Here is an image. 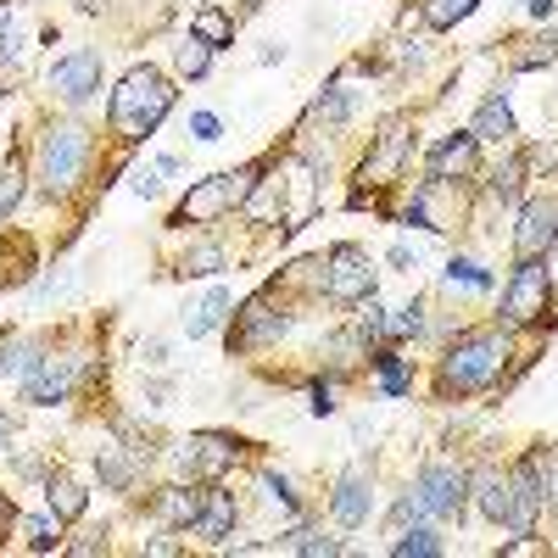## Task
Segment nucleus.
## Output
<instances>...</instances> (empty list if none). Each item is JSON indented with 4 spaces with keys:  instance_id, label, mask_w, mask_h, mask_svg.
Wrapping results in <instances>:
<instances>
[{
    "instance_id": "1",
    "label": "nucleus",
    "mask_w": 558,
    "mask_h": 558,
    "mask_svg": "<svg viewBox=\"0 0 558 558\" xmlns=\"http://www.w3.org/2000/svg\"><path fill=\"white\" fill-rule=\"evenodd\" d=\"M112 129L118 140H146L168 112H173V84L157 68H134L118 89H112Z\"/></svg>"
},
{
    "instance_id": "2",
    "label": "nucleus",
    "mask_w": 558,
    "mask_h": 558,
    "mask_svg": "<svg viewBox=\"0 0 558 558\" xmlns=\"http://www.w3.org/2000/svg\"><path fill=\"white\" fill-rule=\"evenodd\" d=\"M508 363V336L502 330H475L441 357V391H486L497 386Z\"/></svg>"
},
{
    "instance_id": "3",
    "label": "nucleus",
    "mask_w": 558,
    "mask_h": 558,
    "mask_svg": "<svg viewBox=\"0 0 558 558\" xmlns=\"http://www.w3.org/2000/svg\"><path fill=\"white\" fill-rule=\"evenodd\" d=\"M257 162L252 168H241V173H213V179H202L191 196L179 202V213H173V229H191V223H213V218H223L229 207H246V196L257 191Z\"/></svg>"
},
{
    "instance_id": "4",
    "label": "nucleus",
    "mask_w": 558,
    "mask_h": 558,
    "mask_svg": "<svg viewBox=\"0 0 558 558\" xmlns=\"http://www.w3.org/2000/svg\"><path fill=\"white\" fill-rule=\"evenodd\" d=\"M84 162H89V134H84L78 123H57L51 134L39 140V184H45L51 196L73 191L78 173H84Z\"/></svg>"
},
{
    "instance_id": "5",
    "label": "nucleus",
    "mask_w": 558,
    "mask_h": 558,
    "mask_svg": "<svg viewBox=\"0 0 558 558\" xmlns=\"http://www.w3.org/2000/svg\"><path fill=\"white\" fill-rule=\"evenodd\" d=\"M553 302V274L542 257H520L514 279L502 286V324H536Z\"/></svg>"
},
{
    "instance_id": "6",
    "label": "nucleus",
    "mask_w": 558,
    "mask_h": 558,
    "mask_svg": "<svg viewBox=\"0 0 558 558\" xmlns=\"http://www.w3.org/2000/svg\"><path fill=\"white\" fill-rule=\"evenodd\" d=\"M413 492H418V502H425V514L458 520V514H463V497H470V475L452 470V463H425Z\"/></svg>"
},
{
    "instance_id": "7",
    "label": "nucleus",
    "mask_w": 558,
    "mask_h": 558,
    "mask_svg": "<svg viewBox=\"0 0 558 558\" xmlns=\"http://www.w3.org/2000/svg\"><path fill=\"white\" fill-rule=\"evenodd\" d=\"M324 296H330V302L375 296V268H368V257L357 246H336L330 252V263H324Z\"/></svg>"
},
{
    "instance_id": "8",
    "label": "nucleus",
    "mask_w": 558,
    "mask_h": 558,
    "mask_svg": "<svg viewBox=\"0 0 558 558\" xmlns=\"http://www.w3.org/2000/svg\"><path fill=\"white\" fill-rule=\"evenodd\" d=\"M542 497H547V481H542V452H531V458H520V463H514V475H508V525H514L520 536H531Z\"/></svg>"
},
{
    "instance_id": "9",
    "label": "nucleus",
    "mask_w": 558,
    "mask_h": 558,
    "mask_svg": "<svg viewBox=\"0 0 558 558\" xmlns=\"http://www.w3.org/2000/svg\"><path fill=\"white\" fill-rule=\"evenodd\" d=\"M51 89L62 101H89L101 89V51H89V45H78V51H68V57H57L51 62Z\"/></svg>"
},
{
    "instance_id": "10",
    "label": "nucleus",
    "mask_w": 558,
    "mask_h": 558,
    "mask_svg": "<svg viewBox=\"0 0 558 558\" xmlns=\"http://www.w3.org/2000/svg\"><path fill=\"white\" fill-rule=\"evenodd\" d=\"M235 458H241V441L213 436V430H202V436L173 447V463L184 475H223V470H235Z\"/></svg>"
},
{
    "instance_id": "11",
    "label": "nucleus",
    "mask_w": 558,
    "mask_h": 558,
    "mask_svg": "<svg viewBox=\"0 0 558 558\" xmlns=\"http://www.w3.org/2000/svg\"><path fill=\"white\" fill-rule=\"evenodd\" d=\"M78 368H84V357H45L34 375L23 380V402H34V408H57V402H68V391H73V380H78Z\"/></svg>"
},
{
    "instance_id": "12",
    "label": "nucleus",
    "mask_w": 558,
    "mask_h": 558,
    "mask_svg": "<svg viewBox=\"0 0 558 558\" xmlns=\"http://www.w3.org/2000/svg\"><path fill=\"white\" fill-rule=\"evenodd\" d=\"M553 235H558V196H542L525 207V218L514 229V246H520V257H542L553 246Z\"/></svg>"
},
{
    "instance_id": "13",
    "label": "nucleus",
    "mask_w": 558,
    "mask_h": 558,
    "mask_svg": "<svg viewBox=\"0 0 558 558\" xmlns=\"http://www.w3.org/2000/svg\"><path fill=\"white\" fill-rule=\"evenodd\" d=\"M368 508H375V492H368V475L363 470H347L341 481H336V497H330V514L352 531V525H363L368 520Z\"/></svg>"
},
{
    "instance_id": "14",
    "label": "nucleus",
    "mask_w": 558,
    "mask_h": 558,
    "mask_svg": "<svg viewBox=\"0 0 558 558\" xmlns=\"http://www.w3.org/2000/svg\"><path fill=\"white\" fill-rule=\"evenodd\" d=\"M291 330V318L286 313H274L263 296H252L246 302V313H241V336H235V347H268V341H279Z\"/></svg>"
},
{
    "instance_id": "15",
    "label": "nucleus",
    "mask_w": 558,
    "mask_h": 558,
    "mask_svg": "<svg viewBox=\"0 0 558 558\" xmlns=\"http://www.w3.org/2000/svg\"><path fill=\"white\" fill-rule=\"evenodd\" d=\"M475 146H481V140H475L470 129H463V134H447L441 146L430 151L425 173H430V179H452V173H470V168H475Z\"/></svg>"
},
{
    "instance_id": "16",
    "label": "nucleus",
    "mask_w": 558,
    "mask_h": 558,
    "mask_svg": "<svg viewBox=\"0 0 558 558\" xmlns=\"http://www.w3.org/2000/svg\"><path fill=\"white\" fill-rule=\"evenodd\" d=\"M39 363H45V347H39V341H28V336H17V341L0 336V380H17V386H23Z\"/></svg>"
},
{
    "instance_id": "17",
    "label": "nucleus",
    "mask_w": 558,
    "mask_h": 558,
    "mask_svg": "<svg viewBox=\"0 0 558 558\" xmlns=\"http://www.w3.org/2000/svg\"><path fill=\"white\" fill-rule=\"evenodd\" d=\"M191 531L207 536V542H229V531H235V497H229V492H207Z\"/></svg>"
},
{
    "instance_id": "18",
    "label": "nucleus",
    "mask_w": 558,
    "mask_h": 558,
    "mask_svg": "<svg viewBox=\"0 0 558 558\" xmlns=\"http://www.w3.org/2000/svg\"><path fill=\"white\" fill-rule=\"evenodd\" d=\"M470 134H475V140H497V146H508V140H514V112H508V101H502V96H486L481 112H475V123H470Z\"/></svg>"
},
{
    "instance_id": "19",
    "label": "nucleus",
    "mask_w": 558,
    "mask_h": 558,
    "mask_svg": "<svg viewBox=\"0 0 558 558\" xmlns=\"http://www.w3.org/2000/svg\"><path fill=\"white\" fill-rule=\"evenodd\" d=\"M45 508H51L57 520H78L89 508V492L73 475H51V481H45Z\"/></svg>"
},
{
    "instance_id": "20",
    "label": "nucleus",
    "mask_w": 558,
    "mask_h": 558,
    "mask_svg": "<svg viewBox=\"0 0 558 558\" xmlns=\"http://www.w3.org/2000/svg\"><path fill=\"white\" fill-rule=\"evenodd\" d=\"M402 151H408V134H402V123H391V129H386V140H380V151L363 162V184H386V179H391V168L402 162Z\"/></svg>"
},
{
    "instance_id": "21",
    "label": "nucleus",
    "mask_w": 558,
    "mask_h": 558,
    "mask_svg": "<svg viewBox=\"0 0 558 558\" xmlns=\"http://www.w3.org/2000/svg\"><path fill=\"white\" fill-rule=\"evenodd\" d=\"M202 497H207V492H196V486H168V492L157 497V514H162L168 525H196Z\"/></svg>"
},
{
    "instance_id": "22",
    "label": "nucleus",
    "mask_w": 558,
    "mask_h": 558,
    "mask_svg": "<svg viewBox=\"0 0 558 558\" xmlns=\"http://www.w3.org/2000/svg\"><path fill=\"white\" fill-rule=\"evenodd\" d=\"M475 492H481V508H486V520H508V475L502 470H481V481H475Z\"/></svg>"
},
{
    "instance_id": "23",
    "label": "nucleus",
    "mask_w": 558,
    "mask_h": 558,
    "mask_svg": "<svg viewBox=\"0 0 558 558\" xmlns=\"http://www.w3.org/2000/svg\"><path fill=\"white\" fill-rule=\"evenodd\" d=\"M191 34H196V39H207L213 51H218V45H229V39H235V17H223L218 7H202V12L191 17Z\"/></svg>"
},
{
    "instance_id": "24",
    "label": "nucleus",
    "mask_w": 558,
    "mask_h": 558,
    "mask_svg": "<svg viewBox=\"0 0 558 558\" xmlns=\"http://www.w3.org/2000/svg\"><path fill=\"white\" fill-rule=\"evenodd\" d=\"M223 313H229V291L218 286V291H213V296H207L196 313H184V330H191V336H213L218 324H223Z\"/></svg>"
},
{
    "instance_id": "25",
    "label": "nucleus",
    "mask_w": 558,
    "mask_h": 558,
    "mask_svg": "<svg viewBox=\"0 0 558 558\" xmlns=\"http://www.w3.org/2000/svg\"><path fill=\"white\" fill-rule=\"evenodd\" d=\"M391 553H397V558H441V536H436L430 525H413V531H402V536L391 542Z\"/></svg>"
},
{
    "instance_id": "26",
    "label": "nucleus",
    "mask_w": 558,
    "mask_h": 558,
    "mask_svg": "<svg viewBox=\"0 0 558 558\" xmlns=\"http://www.w3.org/2000/svg\"><path fill=\"white\" fill-rule=\"evenodd\" d=\"M352 107H357L352 89H347V84H330V89H324V96L313 101V118H324V123H347Z\"/></svg>"
},
{
    "instance_id": "27",
    "label": "nucleus",
    "mask_w": 558,
    "mask_h": 558,
    "mask_svg": "<svg viewBox=\"0 0 558 558\" xmlns=\"http://www.w3.org/2000/svg\"><path fill=\"white\" fill-rule=\"evenodd\" d=\"M447 286H452V291H458V286H463V291H492V274H486L475 257H452V263H447Z\"/></svg>"
},
{
    "instance_id": "28",
    "label": "nucleus",
    "mask_w": 558,
    "mask_h": 558,
    "mask_svg": "<svg viewBox=\"0 0 558 558\" xmlns=\"http://www.w3.org/2000/svg\"><path fill=\"white\" fill-rule=\"evenodd\" d=\"M363 330H341V336H330V341H324V357H330V368H336V375H341V368H352L357 363V352H363Z\"/></svg>"
},
{
    "instance_id": "29",
    "label": "nucleus",
    "mask_w": 558,
    "mask_h": 558,
    "mask_svg": "<svg viewBox=\"0 0 558 558\" xmlns=\"http://www.w3.org/2000/svg\"><path fill=\"white\" fill-rule=\"evenodd\" d=\"M223 268V246L218 241H196L191 252L179 257V274H218Z\"/></svg>"
},
{
    "instance_id": "30",
    "label": "nucleus",
    "mask_w": 558,
    "mask_h": 558,
    "mask_svg": "<svg viewBox=\"0 0 558 558\" xmlns=\"http://www.w3.org/2000/svg\"><path fill=\"white\" fill-rule=\"evenodd\" d=\"M481 7V0H425V23L430 28H452V23H463Z\"/></svg>"
},
{
    "instance_id": "31",
    "label": "nucleus",
    "mask_w": 558,
    "mask_h": 558,
    "mask_svg": "<svg viewBox=\"0 0 558 558\" xmlns=\"http://www.w3.org/2000/svg\"><path fill=\"white\" fill-rule=\"evenodd\" d=\"M368 363H375V368H380V391H386V397H402V391L413 386V380H408V368H402V357H397V352H375V357H368Z\"/></svg>"
},
{
    "instance_id": "32",
    "label": "nucleus",
    "mask_w": 558,
    "mask_h": 558,
    "mask_svg": "<svg viewBox=\"0 0 558 558\" xmlns=\"http://www.w3.org/2000/svg\"><path fill=\"white\" fill-rule=\"evenodd\" d=\"M23 531H28V547H34V553H51L57 536H62V520H57V514H28Z\"/></svg>"
},
{
    "instance_id": "33",
    "label": "nucleus",
    "mask_w": 558,
    "mask_h": 558,
    "mask_svg": "<svg viewBox=\"0 0 558 558\" xmlns=\"http://www.w3.org/2000/svg\"><path fill=\"white\" fill-rule=\"evenodd\" d=\"M17 57H23V23L0 7V68H17Z\"/></svg>"
},
{
    "instance_id": "34",
    "label": "nucleus",
    "mask_w": 558,
    "mask_h": 558,
    "mask_svg": "<svg viewBox=\"0 0 558 558\" xmlns=\"http://www.w3.org/2000/svg\"><path fill=\"white\" fill-rule=\"evenodd\" d=\"M520 179H525V157H508V162L492 173V196H497V202H514V196H520Z\"/></svg>"
},
{
    "instance_id": "35",
    "label": "nucleus",
    "mask_w": 558,
    "mask_h": 558,
    "mask_svg": "<svg viewBox=\"0 0 558 558\" xmlns=\"http://www.w3.org/2000/svg\"><path fill=\"white\" fill-rule=\"evenodd\" d=\"M207 68H213V45L191 34V39H184V45H179V73H191V78H202Z\"/></svg>"
},
{
    "instance_id": "36",
    "label": "nucleus",
    "mask_w": 558,
    "mask_h": 558,
    "mask_svg": "<svg viewBox=\"0 0 558 558\" xmlns=\"http://www.w3.org/2000/svg\"><path fill=\"white\" fill-rule=\"evenodd\" d=\"M96 470H101V481H107L112 492H123V486L134 481V463L118 458V452H101V458H96Z\"/></svg>"
},
{
    "instance_id": "37",
    "label": "nucleus",
    "mask_w": 558,
    "mask_h": 558,
    "mask_svg": "<svg viewBox=\"0 0 558 558\" xmlns=\"http://www.w3.org/2000/svg\"><path fill=\"white\" fill-rule=\"evenodd\" d=\"M168 173H179V162H173V157H157L146 173H134V191H140V196H157Z\"/></svg>"
},
{
    "instance_id": "38",
    "label": "nucleus",
    "mask_w": 558,
    "mask_h": 558,
    "mask_svg": "<svg viewBox=\"0 0 558 558\" xmlns=\"http://www.w3.org/2000/svg\"><path fill=\"white\" fill-rule=\"evenodd\" d=\"M418 514H425V502H418V492L397 497V508H391V520H386V525H391V536H402V531H408V525H413Z\"/></svg>"
},
{
    "instance_id": "39",
    "label": "nucleus",
    "mask_w": 558,
    "mask_h": 558,
    "mask_svg": "<svg viewBox=\"0 0 558 558\" xmlns=\"http://www.w3.org/2000/svg\"><path fill=\"white\" fill-rule=\"evenodd\" d=\"M23 202V168L12 162L7 173H0V218H12V207Z\"/></svg>"
},
{
    "instance_id": "40",
    "label": "nucleus",
    "mask_w": 558,
    "mask_h": 558,
    "mask_svg": "<svg viewBox=\"0 0 558 558\" xmlns=\"http://www.w3.org/2000/svg\"><path fill=\"white\" fill-rule=\"evenodd\" d=\"M531 51H520L514 57V68H536V62H553L558 57V34H542V39H525Z\"/></svg>"
},
{
    "instance_id": "41",
    "label": "nucleus",
    "mask_w": 558,
    "mask_h": 558,
    "mask_svg": "<svg viewBox=\"0 0 558 558\" xmlns=\"http://www.w3.org/2000/svg\"><path fill=\"white\" fill-rule=\"evenodd\" d=\"M263 492H268L274 502H286V508H291V514H296V508H302V502H296V492H291V481H286V475H279V470H263Z\"/></svg>"
},
{
    "instance_id": "42",
    "label": "nucleus",
    "mask_w": 558,
    "mask_h": 558,
    "mask_svg": "<svg viewBox=\"0 0 558 558\" xmlns=\"http://www.w3.org/2000/svg\"><path fill=\"white\" fill-rule=\"evenodd\" d=\"M418 330H425V307H418V302L397 307V318H391V336H418Z\"/></svg>"
},
{
    "instance_id": "43",
    "label": "nucleus",
    "mask_w": 558,
    "mask_h": 558,
    "mask_svg": "<svg viewBox=\"0 0 558 558\" xmlns=\"http://www.w3.org/2000/svg\"><path fill=\"white\" fill-rule=\"evenodd\" d=\"M313 413H318V418H324V413H336V386H330V380H318V386H313Z\"/></svg>"
},
{
    "instance_id": "44",
    "label": "nucleus",
    "mask_w": 558,
    "mask_h": 558,
    "mask_svg": "<svg viewBox=\"0 0 558 558\" xmlns=\"http://www.w3.org/2000/svg\"><path fill=\"white\" fill-rule=\"evenodd\" d=\"M191 134H196V140H218V118H213V112H196V118H191Z\"/></svg>"
},
{
    "instance_id": "45",
    "label": "nucleus",
    "mask_w": 558,
    "mask_h": 558,
    "mask_svg": "<svg viewBox=\"0 0 558 558\" xmlns=\"http://www.w3.org/2000/svg\"><path fill=\"white\" fill-rule=\"evenodd\" d=\"M146 553H151V558H173V553H179V542H173V536H151V542H146Z\"/></svg>"
},
{
    "instance_id": "46",
    "label": "nucleus",
    "mask_w": 558,
    "mask_h": 558,
    "mask_svg": "<svg viewBox=\"0 0 558 558\" xmlns=\"http://www.w3.org/2000/svg\"><path fill=\"white\" fill-rule=\"evenodd\" d=\"M391 263H397V268H418V252L397 241V246H391Z\"/></svg>"
},
{
    "instance_id": "47",
    "label": "nucleus",
    "mask_w": 558,
    "mask_h": 558,
    "mask_svg": "<svg viewBox=\"0 0 558 558\" xmlns=\"http://www.w3.org/2000/svg\"><path fill=\"white\" fill-rule=\"evenodd\" d=\"M101 547H107V542H101V536H78V542H73V547H68V553H78V558H89V553H101Z\"/></svg>"
},
{
    "instance_id": "48",
    "label": "nucleus",
    "mask_w": 558,
    "mask_h": 558,
    "mask_svg": "<svg viewBox=\"0 0 558 558\" xmlns=\"http://www.w3.org/2000/svg\"><path fill=\"white\" fill-rule=\"evenodd\" d=\"M140 357H146V363H168V347L162 341H146V347H140Z\"/></svg>"
},
{
    "instance_id": "49",
    "label": "nucleus",
    "mask_w": 558,
    "mask_h": 558,
    "mask_svg": "<svg viewBox=\"0 0 558 558\" xmlns=\"http://www.w3.org/2000/svg\"><path fill=\"white\" fill-rule=\"evenodd\" d=\"M525 12L531 17H553V0H525Z\"/></svg>"
},
{
    "instance_id": "50",
    "label": "nucleus",
    "mask_w": 558,
    "mask_h": 558,
    "mask_svg": "<svg viewBox=\"0 0 558 558\" xmlns=\"http://www.w3.org/2000/svg\"><path fill=\"white\" fill-rule=\"evenodd\" d=\"M0 447H12V413L0 408Z\"/></svg>"
},
{
    "instance_id": "51",
    "label": "nucleus",
    "mask_w": 558,
    "mask_h": 558,
    "mask_svg": "<svg viewBox=\"0 0 558 558\" xmlns=\"http://www.w3.org/2000/svg\"><path fill=\"white\" fill-rule=\"evenodd\" d=\"M12 520H17V508H12V502H7V497H0V531H7V525H12Z\"/></svg>"
},
{
    "instance_id": "52",
    "label": "nucleus",
    "mask_w": 558,
    "mask_h": 558,
    "mask_svg": "<svg viewBox=\"0 0 558 558\" xmlns=\"http://www.w3.org/2000/svg\"><path fill=\"white\" fill-rule=\"evenodd\" d=\"M0 101H7V96H0Z\"/></svg>"
}]
</instances>
